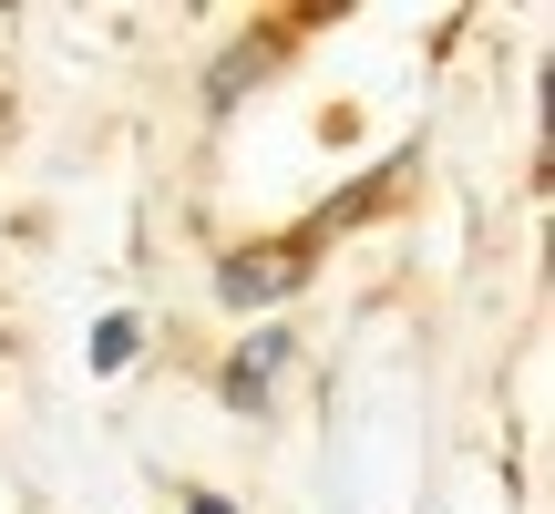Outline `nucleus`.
<instances>
[{
	"label": "nucleus",
	"instance_id": "1",
	"mask_svg": "<svg viewBox=\"0 0 555 514\" xmlns=\"http://www.w3.org/2000/svg\"><path fill=\"white\" fill-rule=\"evenodd\" d=\"M288 257H268V268H258V257H237V268H227V298H268V288H288Z\"/></svg>",
	"mask_w": 555,
	"mask_h": 514
},
{
	"label": "nucleus",
	"instance_id": "2",
	"mask_svg": "<svg viewBox=\"0 0 555 514\" xmlns=\"http://www.w3.org/2000/svg\"><path fill=\"white\" fill-rule=\"evenodd\" d=\"M185 514H227V504H217V494H206V504H185Z\"/></svg>",
	"mask_w": 555,
	"mask_h": 514
}]
</instances>
